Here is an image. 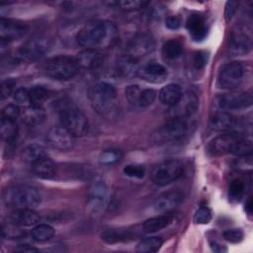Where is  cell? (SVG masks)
<instances>
[{
    "label": "cell",
    "mask_w": 253,
    "mask_h": 253,
    "mask_svg": "<svg viewBox=\"0 0 253 253\" xmlns=\"http://www.w3.org/2000/svg\"><path fill=\"white\" fill-rule=\"evenodd\" d=\"M118 39L117 27L109 21H93L80 29L76 36L77 43L85 48H106Z\"/></svg>",
    "instance_id": "obj_1"
},
{
    "label": "cell",
    "mask_w": 253,
    "mask_h": 253,
    "mask_svg": "<svg viewBox=\"0 0 253 253\" xmlns=\"http://www.w3.org/2000/svg\"><path fill=\"white\" fill-rule=\"evenodd\" d=\"M55 108L62 126L73 136H83L88 132L87 117L70 99H60L56 102Z\"/></svg>",
    "instance_id": "obj_2"
},
{
    "label": "cell",
    "mask_w": 253,
    "mask_h": 253,
    "mask_svg": "<svg viewBox=\"0 0 253 253\" xmlns=\"http://www.w3.org/2000/svg\"><path fill=\"white\" fill-rule=\"evenodd\" d=\"M91 106L101 116H111L117 109L118 96L115 87L107 82H98L89 91Z\"/></svg>",
    "instance_id": "obj_3"
},
{
    "label": "cell",
    "mask_w": 253,
    "mask_h": 253,
    "mask_svg": "<svg viewBox=\"0 0 253 253\" xmlns=\"http://www.w3.org/2000/svg\"><path fill=\"white\" fill-rule=\"evenodd\" d=\"M3 202L11 209H34L41 203L39 191L29 185H14L3 192Z\"/></svg>",
    "instance_id": "obj_4"
},
{
    "label": "cell",
    "mask_w": 253,
    "mask_h": 253,
    "mask_svg": "<svg viewBox=\"0 0 253 253\" xmlns=\"http://www.w3.org/2000/svg\"><path fill=\"white\" fill-rule=\"evenodd\" d=\"M80 66L76 57L57 55L48 59L44 65L47 76L56 80H69L79 72Z\"/></svg>",
    "instance_id": "obj_5"
},
{
    "label": "cell",
    "mask_w": 253,
    "mask_h": 253,
    "mask_svg": "<svg viewBox=\"0 0 253 253\" xmlns=\"http://www.w3.org/2000/svg\"><path fill=\"white\" fill-rule=\"evenodd\" d=\"M186 132V121L181 118H172L152 132L151 140L153 143L158 145L173 143L181 140L185 136Z\"/></svg>",
    "instance_id": "obj_6"
},
{
    "label": "cell",
    "mask_w": 253,
    "mask_h": 253,
    "mask_svg": "<svg viewBox=\"0 0 253 253\" xmlns=\"http://www.w3.org/2000/svg\"><path fill=\"white\" fill-rule=\"evenodd\" d=\"M183 164L179 159H167L154 166L151 172V180L159 186L168 185L183 174Z\"/></svg>",
    "instance_id": "obj_7"
},
{
    "label": "cell",
    "mask_w": 253,
    "mask_h": 253,
    "mask_svg": "<svg viewBox=\"0 0 253 253\" xmlns=\"http://www.w3.org/2000/svg\"><path fill=\"white\" fill-rule=\"evenodd\" d=\"M245 67L239 61H232L222 65L217 74V85L224 90H234L242 83Z\"/></svg>",
    "instance_id": "obj_8"
},
{
    "label": "cell",
    "mask_w": 253,
    "mask_h": 253,
    "mask_svg": "<svg viewBox=\"0 0 253 253\" xmlns=\"http://www.w3.org/2000/svg\"><path fill=\"white\" fill-rule=\"evenodd\" d=\"M243 137L244 136H242L240 132H223L211 141L209 150L212 155H236L237 149Z\"/></svg>",
    "instance_id": "obj_9"
},
{
    "label": "cell",
    "mask_w": 253,
    "mask_h": 253,
    "mask_svg": "<svg viewBox=\"0 0 253 253\" xmlns=\"http://www.w3.org/2000/svg\"><path fill=\"white\" fill-rule=\"evenodd\" d=\"M49 40L42 36H36L28 40L19 49L18 55L22 60L35 61L41 58L49 48Z\"/></svg>",
    "instance_id": "obj_10"
},
{
    "label": "cell",
    "mask_w": 253,
    "mask_h": 253,
    "mask_svg": "<svg viewBox=\"0 0 253 253\" xmlns=\"http://www.w3.org/2000/svg\"><path fill=\"white\" fill-rule=\"evenodd\" d=\"M251 90L245 92H232L222 94L215 99L216 107L221 111L240 110L248 108L252 105Z\"/></svg>",
    "instance_id": "obj_11"
},
{
    "label": "cell",
    "mask_w": 253,
    "mask_h": 253,
    "mask_svg": "<svg viewBox=\"0 0 253 253\" xmlns=\"http://www.w3.org/2000/svg\"><path fill=\"white\" fill-rule=\"evenodd\" d=\"M252 46V37L250 30L243 25H236L232 29L229 37V48L234 55H243L250 51Z\"/></svg>",
    "instance_id": "obj_12"
},
{
    "label": "cell",
    "mask_w": 253,
    "mask_h": 253,
    "mask_svg": "<svg viewBox=\"0 0 253 253\" xmlns=\"http://www.w3.org/2000/svg\"><path fill=\"white\" fill-rule=\"evenodd\" d=\"M48 144L58 150H69L73 147L74 136L63 126H54L46 133Z\"/></svg>",
    "instance_id": "obj_13"
},
{
    "label": "cell",
    "mask_w": 253,
    "mask_h": 253,
    "mask_svg": "<svg viewBox=\"0 0 253 253\" xmlns=\"http://www.w3.org/2000/svg\"><path fill=\"white\" fill-rule=\"evenodd\" d=\"M237 120L232 117L226 111H216L214 112L210 119V126L212 130L218 132H239L237 128L239 126Z\"/></svg>",
    "instance_id": "obj_14"
},
{
    "label": "cell",
    "mask_w": 253,
    "mask_h": 253,
    "mask_svg": "<svg viewBox=\"0 0 253 253\" xmlns=\"http://www.w3.org/2000/svg\"><path fill=\"white\" fill-rule=\"evenodd\" d=\"M28 30V27L19 21L1 18L0 20V38L1 41H14L23 37Z\"/></svg>",
    "instance_id": "obj_15"
},
{
    "label": "cell",
    "mask_w": 253,
    "mask_h": 253,
    "mask_svg": "<svg viewBox=\"0 0 253 253\" xmlns=\"http://www.w3.org/2000/svg\"><path fill=\"white\" fill-rule=\"evenodd\" d=\"M186 28L189 35L196 42H201L208 35V25L205 17L200 13L191 14L186 22Z\"/></svg>",
    "instance_id": "obj_16"
},
{
    "label": "cell",
    "mask_w": 253,
    "mask_h": 253,
    "mask_svg": "<svg viewBox=\"0 0 253 253\" xmlns=\"http://www.w3.org/2000/svg\"><path fill=\"white\" fill-rule=\"evenodd\" d=\"M140 77L150 83H162L167 78V69L158 62H148L139 71Z\"/></svg>",
    "instance_id": "obj_17"
},
{
    "label": "cell",
    "mask_w": 253,
    "mask_h": 253,
    "mask_svg": "<svg viewBox=\"0 0 253 253\" xmlns=\"http://www.w3.org/2000/svg\"><path fill=\"white\" fill-rule=\"evenodd\" d=\"M183 201V195L179 191H170L159 196L153 203V208L157 211L169 212L176 209Z\"/></svg>",
    "instance_id": "obj_18"
},
{
    "label": "cell",
    "mask_w": 253,
    "mask_h": 253,
    "mask_svg": "<svg viewBox=\"0 0 253 253\" xmlns=\"http://www.w3.org/2000/svg\"><path fill=\"white\" fill-rule=\"evenodd\" d=\"M155 47V42L153 38L148 34H141L136 36L129 43L128 49L130 55L137 58V56H143L151 52Z\"/></svg>",
    "instance_id": "obj_19"
},
{
    "label": "cell",
    "mask_w": 253,
    "mask_h": 253,
    "mask_svg": "<svg viewBox=\"0 0 253 253\" xmlns=\"http://www.w3.org/2000/svg\"><path fill=\"white\" fill-rule=\"evenodd\" d=\"M199 105L198 97L193 92H187L186 94H183L180 101L172 108H175V115L173 118H181L184 119L186 117L191 116L197 111Z\"/></svg>",
    "instance_id": "obj_20"
},
{
    "label": "cell",
    "mask_w": 253,
    "mask_h": 253,
    "mask_svg": "<svg viewBox=\"0 0 253 253\" xmlns=\"http://www.w3.org/2000/svg\"><path fill=\"white\" fill-rule=\"evenodd\" d=\"M40 219V215L33 209H17L9 216L11 223L25 227L37 225Z\"/></svg>",
    "instance_id": "obj_21"
},
{
    "label": "cell",
    "mask_w": 253,
    "mask_h": 253,
    "mask_svg": "<svg viewBox=\"0 0 253 253\" xmlns=\"http://www.w3.org/2000/svg\"><path fill=\"white\" fill-rule=\"evenodd\" d=\"M107 200V186L103 181L94 182L90 188L88 193V203L90 207L97 211L101 209Z\"/></svg>",
    "instance_id": "obj_22"
},
{
    "label": "cell",
    "mask_w": 253,
    "mask_h": 253,
    "mask_svg": "<svg viewBox=\"0 0 253 253\" xmlns=\"http://www.w3.org/2000/svg\"><path fill=\"white\" fill-rule=\"evenodd\" d=\"M76 59L80 68L85 69H96L103 62L102 54L95 48H85L77 54Z\"/></svg>",
    "instance_id": "obj_23"
},
{
    "label": "cell",
    "mask_w": 253,
    "mask_h": 253,
    "mask_svg": "<svg viewBox=\"0 0 253 253\" xmlns=\"http://www.w3.org/2000/svg\"><path fill=\"white\" fill-rule=\"evenodd\" d=\"M117 73L125 78H130L138 74V60L136 57L126 54L119 58L116 66Z\"/></svg>",
    "instance_id": "obj_24"
},
{
    "label": "cell",
    "mask_w": 253,
    "mask_h": 253,
    "mask_svg": "<svg viewBox=\"0 0 253 253\" xmlns=\"http://www.w3.org/2000/svg\"><path fill=\"white\" fill-rule=\"evenodd\" d=\"M182 89L177 84H168L161 88L158 93L159 101L162 105L167 107H174L182 98Z\"/></svg>",
    "instance_id": "obj_25"
},
{
    "label": "cell",
    "mask_w": 253,
    "mask_h": 253,
    "mask_svg": "<svg viewBox=\"0 0 253 253\" xmlns=\"http://www.w3.org/2000/svg\"><path fill=\"white\" fill-rule=\"evenodd\" d=\"M174 220V215L171 211L151 217L146 219L143 222V230L147 233H153L158 230H161L171 224Z\"/></svg>",
    "instance_id": "obj_26"
},
{
    "label": "cell",
    "mask_w": 253,
    "mask_h": 253,
    "mask_svg": "<svg viewBox=\"0 0 253 253\" xmlns=\"http://www.w3.org/2000/svg\"><path fill=\"white\" fill-rule=\"evenodd\" d=\"M32 168H33V172L38 177L42 178V179L51 178L55 172V164L47 156L44 158H42L39 161L32 164Z\"/></svg>",
    "instance_id": "obj_27"
},
{
    "label": "cell",
    "mask_w": 253,
    "mask_h": 253,
    "mask_svg": "<svg viewBox=\"0 0 253 253\" xmlns=\"http://www.w3.org/2000/svg\"><path fill=\"white\" fill-rule=\"evenodd\" d=\"M21 156L25 162L34 164L40 159L46 157L47 153L42 145L39 143H31L23 149Z\"/></svg>",
    "instance_id": "obj_28"
},
{
    "label": "cell",
    "mask_w": 253,
    "mask_h": 253,
    "mask_svg": "<svg viewBox=\"0 0 253 253\" xmlns=\"http://www.w3.org/2000/svg\"><path fill=\"white\" fill-rule=\"evenodd\" d=\"M18 126L16 124V121L10 120V119H1L0 123V133L1 137L4 141L11 143L13 142L17 135H18Z\"/></svg>",
    "instance_id": "obj_29"
},
{
    "label": "cell",
    "mask_w": 253,
    "mask_h": 253,
    "mask_svg": "<svg viewBox=\"0 0 253 253\" xmlns=\"http://www.w3.org/2000/svg\"><path fill=\"white\" fill-rule=\"evenodd\" d=\"M163 244V239L159 236H150L144 238L136 245V251L139 253H153L157 252Z\"/></svg>",
    "instance_id": "obj_30"
},
{
    "label": "cell",
    "mask_w": 253,
    "mask_h": 253,
    "mask_svg": "<svg viewBox=\"0 0 253 253\" xmlns=\"http://www.w3.org/2000/svg\"><path fill=\"white\" fill-rule=\"evenodd\" d=\"M55 234V230L52 226L46 223H40L34 226L31 235L32 238L39 242H43L50 240Z\"/></svg>",
    "instance_id": "obj_31"
},
{
    "label": "cell",
    "mask_w": 253,
    "mask_h": 253,
    "mask_svg": "<svg viewBox=\"0 0 253 253\" xmlns=\"http://www.w3.org/2000/svg\"><path fill=\"white\" fill-rule=\"evenodd\" d=\"M162 52L166 58L176 59L182 54L183 45L177 40H169L163 44Z\"/></svg>",
    "instance_id": "obj_32"
},
{
    "label": "cell",
    "mask_w": 253,
    "mask_h": 253,
    "mask_svg": "<svg viewBox=\"0 0 253 253\" xmlns=\"http://www.w3.org/2000/svg\"><path fill=\"white\" fill-rule=\"evenodd\" d=\"M30 99H31V106L41 107L42 103L48 98L47 90L40 85H35L29 89Z\"/></svg>",
    "instance_id": "obj_33"
},
{
    "label": "cell",
    "mask_w": 253,
    "mask_h": 253,
    "mask_svg": "<svg viewBox=\"0 0 253 253\" xmlns=\"http://www.w3.org/2000/svg\"><path fill=\"white\" fill-rule=\"evenodd\" d=\"M127 230L123 229H110L102 233V239L108 243H116L126 240L129 237Z\"/></svg>",
    "instance_id": "obj_34"
},
{
    "label": "cell",
    "mask_w": 253,
    "mask_h": 253,
    "mask_svg": "<svg viewBox=\"0 0 253 253\" xmlns=\"http://www.w3.org/2000/svg\"><path fill=\"white\" fill-rule=\"evenodd\" d=\"M245 193V185L239 179H234L231 181L228 190V196L230 200L238 202Z\"/></svg>",
    "instance_id": "obj_35"
},
{
    "label": "cell",
    "mask_w": 253,
    "mask_h": 253,
    "mask_svg": "<svg viewBox=\"0 0 253 253\" xmlns=\"http://www.w3.org/2000/svg\"><path fill=\"white\" fill-rule=\"evenodd\" d=\"M156 96H157V93L153 89L148 88V89L141 90L137 106L141 107V108H146V107L152 105V103L156 99Z\"/></svg>",
    "instance_id": "obj_36"
},
{
    "label": "cell",
    "mask_w": 253,
    "mask_h": 253,
    "mask_svg": "<svg viewBox=\"0 0 253 253\" xmlns=\"http://www.w3.org/2000/svg\"><path fill=\"white\" fill-rule=\"evenodd\" d=\"M121 155L122 154L118 149H107L101 153L99 160H100V163L109 165L119 161L121 158Z\"/></svg>",
    "instance_id": "obj_37"
},
{
    "label": "cell",
    "mask_w": 253,
    "mask_h": 253,
    "mask_svg": "<svg viewBox=\"0 0 253 253\" xmlns=\"http://www.w3.org/2000/svg\"><path fill=\"white\" fill-rule=\"evenodd\" d=\"M126 100L134 106H137L138 104V100H139V96L141 93V89L139 88L138 85H128L126 88Z\"/></svg>",
    "instance_id": "obj_38"
},
{
    "label": "cell",
    "mask_w": 253,
    "mask_h": 253,
    "mask_svg": "<svg viewBox=\"0 0 253 253\" xmlns=\"http://www.w3.org/2000/svg\"><path fill=\"white\" fill-rule=\"evenodd\" d=\"M13 99L14 101L19 105H31V99H30V93L29 89L20 87L16 91L13 92Z\"/></svg>",
    "instance_id": "obj_39"
},
{
    "label": "cell",
    "mask_w": 253,
    "mask_h": 253,
    "mask_svg": "<svg viewBox=\"0 0 253 253\" xmlns=\"http://www.w3.org/2000/svg\"><path fill=\"white\" fill-rule=\"evenodd\" d=\"M124 173L131 178H137V179H141L143 178L144 174H145V169L143 167V165H134V164H129L126 165L124 168Z\"/></svg>",
    "instance_id": "obj_40"
},
{
    "label": "cell",
    "mask_w": 253,
    "mask_h": 253,
    "mask_svg": "<svg viewBox=\"0 0 253 253\" xmlns=\"http://www.w3.org/2000/svg\"><path fill=\"white\" fill-rule=\"evenodd\" d=\"M211 219V211L207 207L200 208L195 215H194V221L198 224H207Z\"/></svg>",
    "instance_id": "obj_41"
},
{
    "label": "cell",
    "mask_w": 253,
    "mask_h": 253,
    "mask_svg": "<svg viewBox=\"0 0 253 253\" xmlns=\"http://www.w3.org/2000/svg\"><path fill=\"white\" fill-rule=\"evenodd\" d=\"M222 236L225 240L231 243H239L244 237V233L240 228H231L224 230Z\"/></svg>",
    "instance_id": "obj_42"
},
{
    "label": "cell",
    "mask_w": 253,
    "mask_h": 253,
    "mask_svg": "<svg viewBox=\"0 0 253 253\" xmlns=\"http://www.w3.org/2000/svg\"><path fill=\"white\" fill-rule=\"evenodd\" d=\"M20 113L21 110L18 104H8L2 110V118L16 121V119L20 116Z\"/></svg>",
    "instance_id": "obj_43"
},
{
    "label": "cell",
    "mask_w": 253,
    "mask_h": 253,
    "mask_svg": "<svg viewBox=\"0 0 253 253\" xmlns=\"http://www.w3.org/2000/svg\"><path fill=\"white\" fill-rule=\"evenodd\" d=\"M208 59H209V55L206 51H202V50L197 51L194 53V56H193L194 66L197 69L204 68L208 62Z\"/></svg>",
    "instance_id": "obj_44"
},
{
    "label": "cell",
    "mask_w": 253,
    "mask_h": 253,
    "mask_svg": "<svg viewBox=\"0 0 253 253\" xmlns=\"http://www.w3.org/2000/svg\"><path fill=\"white\" fill-rule=\"evenodd\" d=\"M148 3L144 1H120L117 2V5L126 10H137L143 8Z\"/></svg>",
    "instance_id": "obj_45"
},
{
    "label": "cell",
    "mask_w": 253,
    "mask_h": 253,
    "mask_svg": "<svg viewBox=\"0 0 253 253\" xmlns=\"http://www.w3.org/2000/svg\"><path fill=\"white\" fill-rule=\"evenodd\" d=\"M14 86H15V80L13 79H6L2 82V85H1L2 100H4L5 98L9 97L12 94Z\"/></svg>",
    "instance_id": "obj_46"
},
{
    "label": "cell",
    "mask_w": 253,
    "mask_h": 253,
    "mask_svg": "<svg viewBox=\"0 0 253 253\" xmlns=\"http://www.w3.org/2000/svg\"><path fill=\"white\" fill-rule=\"evenodd\" d=\"M236 9H237V2H234V1L226 2L225 9H224V18L226 21H229L233 17Z\"/></svg>",
    "instance_id": "obj_47"
},
{
    "label": "cell",
    "mask_w": 253,
    "mask_h": 253,
    "mask_svg": "<svg viewBox=\"0 0 253 253\" xmlns=\"http://www.w3.org/2000/svg\"><path fill=\"white\" fill-rule=\"evenodd\" d=\"M165 25L170 30H177L181 26V20L179 17H177L175 15H171L166 18Z\"/></svg>",
    "instance_id": "obj_48"
},
{
    "label": "cell",
    "mask_w": 253,
    "mask_h": 253,
    "mask_svg": "<svg viewBox=\"0 0 253 253\" xmlns=\"http://www.w3.org/2000/svg\"><path fill=\"white\" fill-rule=\"evenodd\" d=\"M210 246H211V250L214 251V252L222 253V252H226V250H227L223 245L219 244V243L216 242V241H210Z\"/></svg>",
    "instance_id": "obj_49"
},
{
    "label": "cell",
    "mask_w": 253,
    "mask_h": 253,
    "mask_svg": "<svg viewBox=\"0 0 253 253\" xmlns=\"http://www.w3.org/2000/svg\"><path fill=\"white\" fill-rule=\"evenodd\" d=\"M14 251H16V252H37L39 250L37 248H35V247H32V246L27 245V244H24V245H20L19 247L15 248Z\"/></svg>",
    "instance_id": "obj_50"
},
{
    "label": "cell",
    "mask_w": 253,
    "mask_h": 253,
    "mask_svg": "<svg viewBox=\"0 0 253 253\" xmlns=\"http://www.w3.org/2000/svg\"><path fill=\"white\" fill-rule=\"evenodd\" d=\"M244 210H245V211H246L247 213H249V214L252 212V199H251V197H249L248 200L246 201Z\"/></svg>",
    "instance_id": "obj_51"
}]
</instances>
